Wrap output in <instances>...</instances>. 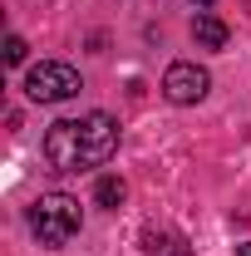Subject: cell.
<instances>
[{"label": "cell", "instance_id": "6da1fadb", "mask_svg": "<svg viewBox=\"0 0 251 256\" xmlns=\"http://www.w3.org/2000/svg\"><path fill=\"white\" fill-rule=\"evenodd\" d=\"M118 148V124L108 114H79V118H60L44 128V158L54 162V172H84V168H104Z\"/></svg>", "mask_w": 251, "mask_h": 256}, {"label": "cell", "instance_id": "7a4b0ae2", "mask_svg": "<svg viewBox=\"0 0 251 256\" xmlns=\"http://www.w3.org/2000/svg\"><path fill=\"white\" fill-rule=\"evenodd\" d=\"M30 226H34V236H40L44 246H64V242H74L79 226H84L79 197H69V192H44V197L30 207Z\"/></svg>", "mask_w": 251, "mask_h": 256}, {"label": "cell", "instance_id": "3957f363", "mask_svg": "<svg viewBox=\"0 0 251 256\" xmlns=\"http://www.w3.org/2000/svg\"><path fill=\"white\" fill-rule=\"evenodd\" d=\"M79 89H84L79 69L74 64H60V60H40L25 74V98L30 104H64V98H74Z\"/></svg>", "mask_w": 251, "mask_h": 256}, {"label": "cell", "instance_id": "277c9868", "mask_svg": "<svg viewBox=\"0 0 251 256\" xmlns=\"http://www.w3.org/2000/svg\"><path fill=\"white\" fill-rule=\"evenodd\" d=\"M207 89H212V74H207L202 64H192V60L168 64V74H162V94H168V104H202Z\"/></svg>", "mask_w": 251, "mask_h": 256}, {"label": "cell", "instance_id": "5b68a950", "mask_svg": "<svg viewBox=\"0 0 251 256\" xmlns=\"http://www.w3.org/2000/svg\"><path fill=\"white\" fill-rule=\"evenodd\" d=\"M143 256H192V242L178 226H148L143 232Z\"/></svg>", "mask_w": 251, "mask_h": 256}, {"label": "cell", "instance_id": "8992f818", "mask_svg": "<svg viewBox=\"0 0 251 256\" xmlns=\"http://www.w3.org/2000/svg\"><path fill=\"white\" fill-rule=\"evenodd\" d=\"M192 40H197L202 50H222V44H226V25H222L217 15H197V20H192Z\"/></svg>", "mask_w": 251, "mask_h": 256}, {"label": "cell", "instance_id": "52a82bcc", "mask_svg": "<svg viewBox=\"0 0 251 256\" xmlns=\"http://www.w3.org/2000/svg\"><path fill=\"white\" fill-rule=\"evenodd\" d=\"M124 197H128V182H124V178H114V172L98 178V188H94V202H98V207H124Z\"/></svg>", "mask_w": 251, "mask_h": 256}, {"label": "cell", "instance_id": "ba28073f", "mask_svg": "<svg viewBox=\"0 0 251 256\" xmlns=\"http://www.w3.org/2000/svg\"><path fill=\"white\" fill-rule=\"evenodd\" d=\"M5 64H25V40H20V34L5 40Z\"/></svg>", "mask_w": 251, "mask_h": 256}, {"label": "cell", "instance_id": "9c48e42d", "mask_svg": "<svg viewBox=\"0 0 251 256\" xmlns=\"http://www.w3.org/2000/svg\"><path fill=\"white\" fill-rule=\"evenodd\" d=\"M236 256H251V242H246V246H236Z\"/></svg>", "mask_w": 251, "mask_h": 256}, {"label": "cell", "instance_id": "30bf717a", "mask_svg": "<svg viewBox=\"0 0 251 256\" xmlns=\"http://www.w3.org/2000/svg\"><path fill=\"white\" fill-rule=\"evenodd\" d=\"M197 5H212V0H197Z\"/></svg>", "mask_w": 251, "mask_h": 256}]
</instances>
